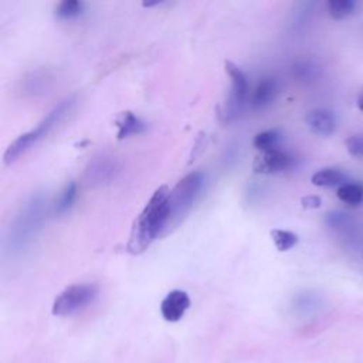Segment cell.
<instances>
[{
    "label": "cell",
    "mask_w": 363,
    "mask_h": 363,
    "mask_svg": "<svg viewBox=\"0 0 363 363\" xmlns=\"http://www.w3.org/2000/svg\"><path fill=\"white\" fill-rule=\"evenodd\" d=\"M294 163H295V158L290 152L280 148H274L258 155L254 161L253 169L255 173L272 175V173H280L291 169Z\"/></svg>",
    "instance_id": "ba28073f"
},
{
    "label": "cell",
    "mask_w": 363,
    "mask_h": 363,
    "mask_svg": "<svg viewBox=\"0 0 363 363\" xmlns=\"http://www.w3.org/2000/svg\"><path fill=\"white\" fill-rule=\"evenodd\" d=\"M311 184L316 188H341L348 182L342 170L335 168H325L312 175Z\"/></svg>",
    "instance_id": "5bb4252c"
},
{
    "label": "cell",
    "mask_w": 363,
    "mask_h": 363,
    "mask_svg": "<svg viewBox=\"0 0 363 363\" xmlns=\"http://www.w3.org/2000/svg\"><path fill=\"white\" fill-rule=\"evenodd\" d=\"M281 140V133L277 129H269V131H262L258 132L254 140H253V145L254 148H257L261 152L269 151V149H274L279 148V142Z\"/></svg>",
    "instance_id": "e0dca14e"
},
{
    "label": "cell",
    "mask_w": 363,
    "mask_h": 363,
    "mask_svg": "<svg viewBox=\"0 0 363 363\" xmlns=\"http://www.w3.org/2000/svg\"><path fill=\"white\" fill-rule=\"evenodd\" d=\"M291 71H292V77L298 82H312L313 80L318 78V75H320V67L311 60L295 61Z\"/></svg>",
    "instance_id": "9a60e30c"
},
{
    "label": "cell",
    "mask_w": 363,
    "mask_h": 363,
    "mask_svg": "<svg viewBox=\"0 0 363 363\" xmlns=\"http://www.w3.org/2000/svg\"><path fill=\"white\" fill-rule=\"evenodd\" d=\"M346 216H348V214L341 213V212L328 213V214H327V224H328L329 227H332V229H339V227H342V225L346 223V220H348Z\"/></svg>",
    "instance_id": "603a6c76"
},
{
    "label": "cell",
    "mask_w": 363,
    "mask_h": 363,
    "mask_svg": "<svg viewBox=\"0 0 363 363\" xmlns=\"http://www.w3.org/2000/svg\"><path fill=\"white\" fill-rule=\"evenodd\" d=\"M336 196L341 202L349 206H359L363 202V184L353 182V184H345L343 186L338 188Z\"/></svg>",
    "instance_id": "2e32d148"
},
{
    "label": "cell",
    "mask_w": 363,
    "mask_h": 363,
    "mask_svg": "<svg viewBox=\"0 0 363 363\" xmlns=\"http://www.w3.org/2000/svg\"><path fill=\"white\" fill-rule=\"evenodd\" d=\"M45 214H47V199L41 193H33L20 206L9 225L3 246L6 257L17 258L30 249L43 229Z\"/></svg>",
    "instance_id": "6da1fadb"
},
{
    "label": "cell",
    "mask_w": 363,
    "mask_h": 363,
    "mask_svg": "<svg viewBox=\"0 0 363 363\" xmlns=\"http://www.w3.org/2000/svg\"><path fill=\"white\" fill-rule=\"evenodd\" d=\"M75 199H77V184L75 182H70V184L61 192V195L56 203V213L64 214L66 212H68L73 207Z\"/></svg>",
    "instance_id": "44dd1931"
},
{
    "label": "cell",
    "mask_w": 363,
    "mask_h": 363,
    "mask_svg": "<svg viewBox=\"0 0 363 363\" xmlns=\"http://www.w3.org/2000/svg\"><path fill=\"white\" fill-rule=\"evenodd\" d=\"M98 295L96 284H74L67 287L53 302L52 312L56 316H68L85 308Z\"/></svg>",
    "instance_id": "8992f818"
},
{
    "label": "cell",
    "mask_w": 363,
    "mask_h": 363,
    "mask_svg": "<svg viewBox=\"0 0 363 363\" xmlns=\"http://www.w3.org/2000/svg\"><path fill=\"white\" fill-rule=\"evenodd\" d=\"M305 122L312 133L328 138L336 131V117L327 108H315L305 117Z\"/></svg>",
    "instance_id": "8fae6325"
},
{
    "label": "cell",
    "mask_w": 363,
    "mask_h": 363,
    "mask_svg": "<svg viewBox=\"0 0 363 363\" xmlns=\"http://www.w3.org/2000/svg\"><path fill=\"white\" fill-rule=\"evenodd\" d=\"M75 104H77L75 97H67L59 105H56L47 115H45L34 129L20 135L19 138L13 144H10L9 148L6 149L3 155L5 163L6 165L15 163L31 147H34L37 142L45 138V136H47L54 128H57L73 112Z\"/></svg>",
    "instance_id": "3957f363"
},
{
    "label": "cell",
    "mask_w": 363,
    "mask_h": 363,
    "mask_svg": "<svg viewBox=\"0 0 363 363\" xmlns=\"http://www.w3.org/2000/svg\"><path fill=\"white\" fill-rule=\"evenodd\" d=\"M54 81L53 74L49 70H36L27 73L20 81V93L26 98H37L49 93Z\"/></svg>",
    "instance_id": "9c48e42d"
},
{
    "label": "cell",
    "mask_w": 363,
    "mask_h": 363,
    "mask_svg": "<svg viewBox=\"0 0 363 363\" xmlns=\"http://www.w3.org/2000/svg\"><path fill=\"white\" fill-rule=\"evenodd\" d=\"M205 173L195 170L182 177L175 188L169 193V220L163 235H168L173 229L184 221L186 214L191 212L193 205L196 203L203 185H205Z\"/></svg>",
    "instance_id": "277c9868"
},
{
    "label": "cell",
    "mask_w": 363,
    "mask_h": 363,
    "mask_svg": "<svg viewBox=\"0 0 363 363\" xmlns=\"http://www.w3.org/2000/svg\"><path fill=\"white\" fill-rule=\"evenodd\" d=\"M119 173V159L111 154H100L88 162L84 177L87 184L91 186H105L117 180Z\"/></svg>",
    "instance_id": "52a82bcc"
},
{
    "label": "cell",
    "mask_w": 363,
    "mask_h": 363,
    "mask_svg": "<svg viewBox=\"0 0 363 363\" xmlns=\"http://www.w3.org/2000/svg\"><path fill=\"white\" fill-rule=\"evenodd\" d=\"M269 236H271L272 242H274L277 250L281 251V253L291 250L298 243V236L292 232H288V230H280V229L271 230Z\"/></svg>",
    "instance_id": "d6986e66"
},
{
    "label": "cell",
    "mask_w": 363,
    "mask_h": 363,
    "mask_svg": "<svg viewBox=\"0 0 363 363\" xmlns=\"http://www.w3.org/2000/svg\"><path fill=\"white\" fill-rule=\"evenodd\" d=\"M118 126V140H126L132 135H140L147 129V124L131 111L122 112L117 118Z\"/></svg>",
    "instance_id": "4fadbf2b"
},
{
    "label": "cell",
    "mask_w": 363,
    "mask_h": 363,
    "mask_svg": "<svg viewBox=\"0 0 363 363\" xmlns=\"http://www.w3.org/2000/svg\"><path fill=\"white\" fill-rule=\"evenodd\" d=\"M356 104H357V108L363 112V93H360V96L357 97V103Z\"/></svg>",
    "instance_id": "d4e9b609"
},
{
    "label": "cell",
    "mask_w": 363,
    "mask_h": 363,
    "mask_svg": "<svg viewBox=\"0 0 363 363\" xmlns=\"http://www.w3.org/2000/svg\"><path fill=\"white\" fill-rule=\"evenodd\" d=\"M356 6L355 0H331L328 2V12L332 19L345 20L355 13Z\"/></svg>",
    "instance_id": "ac0fdd59"
},
{
    "label": "cell",
    "mask_w": 363,
    "mask_h": 363,
    "mask_svg": "<svg viewBox=\"0 0 363 363\" xmlns=\"http://www.w3.org/2000/svg\"><path fill=\"white\" fill-rule=\"evenodd\" d=\"M301 205L304 209H320L323 205V199L320 196H315V195H309L301 199Z\"/></svg>",
    "instance_id": "cb8c5ba5"
},
{
    "label": "cell",
    "mask_w": 363,
    "mask_h": 363,
    "mask_svg": "<svg viewBox=\"0 0 363 363\" xmlns=\"http://www.w3.org/2000/svg\"><path fill=\"white\" fill-rule=\"evenodd\" d=\"M225 74L230 77L232 88L225 103L221 105L220 118L223 122H232L240 117L249 97V81L243 70L233 61L224 63Z\"/></svg>",
    "instance_id": "5b68a950"
},
{
    "label": "cell",
    "mask_w": 363,
    "mask_h": 363,
    "mask_svg": "<svg viewBox=\"0 0 363 363\" xmlns=\"http://www.w3.org/2000/svg\"><path fill=\"white\" fill-rule=\"evenodd\" d=\"M345 147L352 158H363V135H353L345 141Z\"/></svg>",
    "instance_id": "7402d4cb"
},
{
    "label": "cell",
    "mask_w": 363,
    "mask_h": 363,
    "mask_svg": "<svg viewBox=\"0 0 363 363\" xmlns=\"http://www.w3.org/2000/svg\"><path fill=\"white\" fill-rule=\"evenodd\" d=\"M191 308V298L186 291L173 290L161 304V313L166 323H179Z\"/></svg>",
    "instance_id": "30bf717a"
},
{
    "label": "cell",
    "mask_w": 363,
    "mask_h": 363,
    "mask_svg": "<svg viewBox=\"0 0 363 363\" xmlns=\"http://www.w3.org/2000/svg\"><path fill=\"white\" fill-rule=\"evenodd\" d=\"M279 96V82L276 78H262L254 88L250 97L251 107L255 110L268 107Z\"/></svg>",
    "instance_id": "7c38bea8"
},
{
    "label": "cell",
    "mask_w": 363,
    "mask_h": 363,
    "mask_svg": "<svg viewBox=\"0 0 363 363\" xmlns=\"http://www.w3.org/2000/svg\"><path fill=\"white\" fill-rule=\"evenodd\" d=\"M85 5L80 0H64V2L59 3L56 8V15L57 17L63 20H71L82 15Z\"/></svg>",
    "instance_id": "ffe728a7"
},
{
    "label": "cell",
    "mask_w": 363,
    "mask_h": 363,
    "mask_svg": "<svg viewBox=\"0 0 363 363\" xmlns=\"http://www.w3.org/2000/svg\"><path fill=\"white\" fill-rule=\"evenodd\" d=\"M169 193L168 186L158 188L141 214L135 218L126 244L128 253L142 254L159 236H163L169 220Z\"/></svg>",
    "instance_id": "7a4b0ae2"
}]
</instances>
